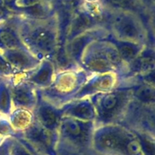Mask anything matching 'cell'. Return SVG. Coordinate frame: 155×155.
Wrapping results in <instances>:
<instances>
[{
  "mask_svg": "<svg viewBox=\"0 0 155 155\" xmlns=\"http://www.w3.org/2000/svg\"><path fill=\"white\" fill-rule=\"evenodd\" d=\"M107 59L113 63L117 64L120 62L121 56L119 54L118 52L115 51V50H109L107 53Z\"/></svg>",
  "mask_w": 155,
  "mask_h": 155,
  "instance_id": "cell-18",
  "label": "cell"
},
{
  "mask_svg": "<svg viewBox=\"0 0 155 155\" xmlns=\"http://www.w3.org/2000/svg\"><path fill=\"white\" fill-rule=\"evenodd\" d=\"M144 149L147 154H154V147H153V144H151L150 143L147 142V141H144Z\"/></svg>",
  "mask_w": 155,
  "mask_h": 155,
  "instance_id": "cell-21",
  "label": "cell"
},
{
  "mask_svg": "<svg viewBox=\"0 0 155 155\" xmlns=\"http://www.w3.org/2000/svg\"><path fill=\"white\" fill-rule=\"evenodd\" d=\"M88 65L91 69L98 71H106L110 67L108 62L107 60L100 59V58H98V59H91L88 62Z\"/></svg>",
  "mask_w": 155,
  "mask_h": 155,
  "instance_id": "cell-13",
  "label": "cell"
},
{
  "mask_svg": "<svg viewBox=\"0 0 155 155\" xmlns=\"http://www.w3.org/2000/svg\"><path fill=\"white\" fill-rule=\"evenodd\" d=\"M74 115L83 119H90L94 116L93 109L89 104H81L73 109Z\"/></svg>",
  "mask_w": 155,
  "mask_h": 155,
  "instance_id": "cell-8",
  "label": "cell"
},
{
  "mask_svg": "<svg viewBox=\"0 0 155 155\" xmlns=\"http://www.w3.org/2000/svg\"><path fill=\"white\" fill-rule=\"evenodd\" d=\"M40 118L46 126H52L57 121V115L53 109L43 107L40 110Z\"/></svg>",
  "mask_w": 155,
  "mask_h": 155,
  "instance_id": "cell-3",
  "label": "cell"
},
{
  "mask_svg": "<svg viewBox=\"0 0 155 155\" xmlns=\"http://www.w3.org/2000/svg\"><path fill=\"white\" fill-rule=\"evenodd\" d=\"M8 105V95L5 91H3L0 97V107L2 109L7 108Z\"/></svg>",
  "mask_w": 155,
  "mask_h": 155,
  "instance_id": "cell-20",
  "label": "cell"
},
{
  "mask_svg": "<svg viewBox=\"0 0 155 155\" xmlns=\"http://www.w3.org/2000/svg\"><path fill=\"white\" fill-rule=\"evenodd\" d=\"M119 54L126 60L133 59L137 53V49L130 44H121L119 46Z\"/></svg>",
  "mask_w": 155,
  "mask_h": 155,
  "instance_id": "cell-7",
  "label": "cell"
},
{
  "mask_svg": "<svg viewBox=\"0 0 155 155\" xmlns=\"http://www.w3.org/2000/svg\"><path fill=\"white\" fill-rule=\"evenodd\" d=\"M86 40L84 37H79L71 44L69 47L70 54L73 56H78L81 54L84 45H85Z\"/></svg>",
  "mask_w": 155,
  "mask_h": 155,
  "instance_id": "cell-12",
  "label": "cell"
},
{
  "mask_svg": "<svg viewBox=\"0 0 155 155\" xmlns=\"http://www.w3.org/2000/svg\"><path fill=\"white\" fill-rule=\"evenodd\" d=\"M15 101L20 104H28L31 101V96L27 91L24 89H19L15 91Z\"/></svg>",
  "mask_w": 155,
  "mask_h": 155,
  "instance_id": "cell-14",
  "label": "cell"
},
{
  "mask_svg": "<svg viewBox=\"0 0 155 155\" xmlns=\"http://www.w3.org/2000/svg\"><path fill=\"white\" fill-rule=\"evenodd\" d=\"M111 1L113 4H116V5H121V4L124 3L126 0H111Z\"/></svg>",
  "mask_w": 155,
  "mask_h": 155,
  "instance_id": "cell-23",
  "label": "cell"
},
{
  "mask_svg": "<svg viewBox=\"0 0 155 155\" xmlns=\"http://www.w3.org/2000/svg\"><path fill=\"white\" fill-rule=\"evenodd\" d=\"M117 97L114 94H108L103 100V107L107 110H110L116 107L117 104Z\"/></svg>",
  "mask_w": 155,
  "mask_h": 155,
  "instance_id": "cell-16",
  "label": "cell"
},
{
  "mask_svg": "<svg viewBox=\"0 0 155 155\" xmlns=\"http://www.w3.org/2000/svg\"><path fill=\"white\" fill-rule=\"evenodd\" d=\"M8 69H9V66L8 64L3 59H0V71L4 72V71H7Z\"/></svg>",
  "mask_w": 155,
  "mask_h": 155,
  "instance_id": "cell-22",
  "label": "cell"
},
{
  "mask_svg": "<svg viewBox=\"0 0 155 155\" xmlns=\"http://www.w3.org/2000/svg\"><path fill=\"white\" fill-rule=\"evenodd\" d=\"M151 63L153 64V62H150V59L148 58H144L141 59L137 62V68H140V69H146L148 68L150 66Z\"/></svg>",
  "mask_w": 155,
  "mask_h": 155,
  "instance_id": "cell-19",
  "label": "cell"
},
{
  "mask_svg": "<svg viewBox=\"0 0 155 155\" xmlns=\"http://www.w3.org/2000/svg\"><path fill=\"white\" fill-rule=\"evenodd\" d=\"M91 25V20L90 18L86 15L80 16L78 18L76 19V21L73 24L72 27H71V34L73 35L78 34L84 31L85 28L90 27Z\"/></svg>",
  "mask_w": 155,
  "mask_h": 155,
  "instance_id": "cell-6",
  "label": "cell"
},
{
  "mask_svg": "<svg viewBox=\"0 0 155 155\" xmlns=\"http://www.w3.org/2000/svg\"><path fill=\"white\" fill-rule=\"evenodd\" d=\"M50 75H51V70L48 67H46L39 71L38 74L34 78V81L37 83H46L50 79Z\"/></svg>",
  "mask_w": 155,
  "mask_h": 155,
  "instance_id": "cell-15",
  "label": "cell"
},
{
  "mask_svg": "<svg viewBox=\"0 0 155 155\" xmlns=\"http://www.w3.org/2000/svg\"><path fill=\"white\" fill-rule=\"evenodd\" d=\"M0 41L8 47H14L18 44L15 36L8 31H3L0 33Z\"/></svg>",
  "mask_w": 155,
  "mask_h": 155,
  "instance_id": "cell-10",
  "label": "cell"
},
{
  "mask_svg": "<svg viewBox=\"0 0 155 155\" xmlns=\"http://www.w3.org/2000/svg\"><path fill=\"white\" fill-rule=\"evenodd\" d=\"M99 144L105 148L115 149L121 147L123 144V141L121 137L116 133L108 132L101 134L99 137Z\"/></svg>",
  "mask_w": 155,
  "mask_h": 155,
  "instance_id": "cell-2",
  "label": "cell"
},
{
  "mask_svg": "<svg viewBox=\"0 0 155 155\" xmlns=\"http://www.w3.org/2000/svg\"><path fill=\"white\" fill-rule=\"evenodd\" d=\"M18 155H29V154H28V153H27L26 152H25V151H21L20 153H19Z\"/></svg>",
  "mask_w": 155,
  "mask_h": 155,
  "instance_id": "cell-24",
  "label": "cell"
},
{
  "mask_svg": "<svg viewBox=\"0 0 155 155\" xmlns=\"http://www.w3.org/2000/svg\"><path fill=\"white\" fill-rule=\"evenodd\" d=\"M64 128L67 133L71 136L78 137L81 134V125L74 120H66L64 123Z\"/></svg>",
  "mask_w": 155,
  "mask_h": 155,
  "instance_id": "cell-9",
  "label": "cell"
},
{
  "mask_svg": "<svg viewBox=\"0 0 155 155\" xmlns=\"http://www.w3.org/2000/svg\"><path fill=\"white\" fill-rule=\"evenodd\" d=\"M126 148H127L128 152H129L130 154L136 155L140 152L141 147V144H140L138 141H132L127 144Z\"/></svg>",
  "mask_w": 155,
  "mask_h": 155,
  "instance_id": "cell-17",
  "label": "cell"
},
{
  "mask_svg": "<svg viewBox=\"0 0 155 155\" xmlns=\"http://www.w3.org/2000/svg\"><path fill=\"white\" fill-rule=\"evenodd\" d=\"M138 99L144 102H150L154 101V91L149 87L143 86L140 87L136 92Z\"/></svg>",
  "mask_w": 155,
  "mask_h": 155,
  "instance_id": "cell-11",
  "label": "cell"
},
{
  "mask_svg": "<svg viewBox=\"0 0 155 155\" xmlns=\"http://www.w3.org/2000/svg\"><path fill=\"white\" fill-rule=\"evenodd\" d=\"M34 41L35 45L45 52L51 51L54 47V39L49 31H38L34 34Z\"/></svg>",
  "mask_w": 155,
  "mask_h": 155,
  "instance_id": "cell-1",
  "label": "cell"
},
{
  "mask_svg": "<svg viewBox=\"0 0 155 155\" xmlns=\"http://www.w3.org/2000/svg\"><path fill=\"white\" fill-rule=\"evenodd\" d=\"M120 32L123 36L129 38H135L138 36V28L132 21L129 20H123L120 23Z\"/></svg>",
  "mask_w": 155,
  "mask_h": 155,
  "instance_id": "cell-4",
  "label": "cell"
},
{
  "mask_svg": "<svg viewBox=\"0 0 155 155\" xmlns=\"http://www.w3.org/2000/svg\"><path fill=\"white\" fill-rule=\"evenodd\" d=\"M8 59L13 65L20 68L27 66L29 64V59L28 56L20 52H11L8 53Z\"/></svg>",
  "mask_w": 155,
  "mask_h": 155,
  "instance_id": "cell-5",
  "label": "cell"
}]
</instances>
